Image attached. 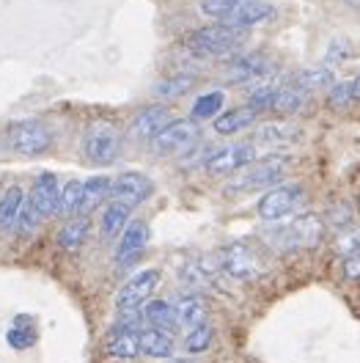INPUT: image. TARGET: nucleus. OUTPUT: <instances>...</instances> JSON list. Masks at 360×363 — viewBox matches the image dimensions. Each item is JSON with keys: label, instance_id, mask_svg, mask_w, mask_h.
<instances>
[{"label": "nucleus", "instance_id": "7c9ffc66", "mask_svg": "<svg viewBox=\"0 0 360 363\" xmlns=\"http://www.w3.org/2000/svg\"><path fill=\"white\" fill-rule=\"evenodd\" d=\"M212 341H215V328H212L209 322H203V325L193 328V330L187 333L184 350H187L190 355H198V352H206V350L212 347Z\"/></svg>", "mask_w": 360, "mask_h": 363}, {"label": "nucleus", "instance_id": "7ed1b4c3", "mask_svg": "<svg viewBox=\"0 0 360 363\" xmlns=\"http://www.w3.org/2000/svg\"><path fill=\"white\" fill-rule=\"evenodd\" d=\"M121 152V135L111 121H96L91 124L83 138V155L94 165H111Z\"/></svg>", "mask_w": 360, "mask_h": 363}, {"label": "nucleus", "instance_id": "5701e85b", "mask_svg": "<svg viewBox=\"0 0 360 363\" xmlns=\"http://www.w3.org/2000/svg\"><path fill=\"white\" fill-rule=\"evenodd\" d=\"M174 308H176L179 325L181 328H187V330H193V328H198V325L206 322V303H203L201 295L179 297V300L174 303Z\"/></svg>", "mask_w": 360, "mask_h": 363}, {"label": "nucleus", "instance_id": "f257e3e1", "mask_svg": "<svg viewBox=\"0 0 360 363\" xmlns=\"http://www.w3.org/2000/svg\"><path fill=\"white\" fill-rule=\"evenodd\" d=\"M248 39V30L245 28H237V25H206V28H198L187 45L196 55L201 58H228L234 52H240L242 45Z\"/></svg>", "mask_w": 360, "mask_h": 363}, {"label": "nucleus", "instance_id": "cd10ccee", "mask_svg": "<svg viewBox=\"0 0 360 363\" xmlns=\"http://www.w3.org/2000/svg\"><path fill=\"white\" fill-rule=\"evenodd\" d=\"M225 105V94L223 91H209V94H201L198 99H196V105H193V121H206V118H215V116L223 111Z\"/></svg>", "mask_w": 360, "mask_h": 363}, {"label": "nucleus", "instance_id": "c9c22d12", "mask_svg": "<svg viewBox=\"0 0 360 363\" xmlns=\"http://www.w3.org/2000/svg\"><path fill=\"white\" fill-rule=\"evenodd\" d=\"M355 102V96H352V86H349V80L347 83H336L330 94H327V105L330 108H347V105H352Z\"/></svg>", "mask_w": 360, "mask_h": 363}, {"label": "nucleus", "instance_id": "ddd939ff", "mask_svg": "<svg viewBox=\"0 0 360 363\" xmlns=\"http://www.w3.org/2000/svg\"><path fill=\"white\" fill-rule=\"evenodd\" d=\"M149 237H152L149 226H146L143 220H133L130 226L124 228V234L118 237V245H116V264H118V267H130L133 262H137V256L149 245Z\"/></svg>", "mask_w": 360, "mask_h": 363}, {"label": "nucleus", "instance_id": "9b49d317", "mask_svg": "<svg viewBox=\"0 0 360 363\" xmlns=\"http://www.w3.org/2000/svg\"><path fill=\"white\" fill-rule=\"evenodd\" d=\"M198 140V127L193 121H171L154 140L152 149L157 155H174V152H187Z\"/></svg>", "mask_w": 360, "mask_h": 363}, {"label": "nucleus", "instance_id": "e433bc0d", "mask_svg": "<svg viewBox=\"0 0 360 363\" xmlns=\"http://www.w3.org/2000/svg\"><path fill=\"white\" fill-rule=\"evenodd\" d=\"M336 248L341 250L347 259H349V256H355V253H360V231H349V234L338 237Z\"/></svg>", "mask_w": 360, "mask_h": 363}, {"label": "nucleus", "instance_id": "2eb2a0df", "mask_svg": "<svg viewBox=\"0 0 360 363\" xmlns=\"http://www.w3.org/2000/svg\"><path fill=\"white\" fill-rule=\"evenodd\" d=\"M171 121H174V116H171V108H168V105H149V108H143V111L135 116V121H133V135L143 138V140H154Z\"/></svg>", "mask_w": 360, "mask_h": 363}, {"label": "nucleus", "instance_id": "aec40b11", "mask_svg": "<svg viewBox=\"0 0 360 363\" xmlns=\"http://www.w3.org/2000/svg\"><path fill=\"white\" fill-rule=\"evenodd\" d=\"M292 86L305 91V94H314V91H322V89H333L336 86V74H333V69L327 67L300 69V72H294Z\"/></svg>", "mask_w": 360, "mask_h": 363}, {"label": "nucleus", "instance_id": "f3484780", "mask_svg": "<svg viewBox=\"0 0 360 363\" xmlns=\"http://www.w3.org/2000/svg\"><path fill=\"white\" fill-rule=\"evenodd\" d=\"M140 314H143V322H146L149 328L162 330V333H176L181 328L179 317H176V308H174L171 303H165V300H152V303H146Z\"/></svg>", "mask_w": 360, "mask_h": 363}, {"label": "nucleus", "instance_id": "4be33fe9", "mask_svg": "<svg viewBox=\"0 0 360 363\" xmlns=\"http://www.w3.org/2000/svg\"><path fill=\"white\" fill-rule=\"evenodd\" d=\"M140 355L146 358H171L174 355V339L171 333H162V330H154V328H146L140 330Z\"/></svg>", "mask_w": 360, "mask_h": 363}, {"label": "nucleus", "instance_id": "f8f14e48", "mask_svg": "<svg viewBox=\"0 0 360 363\" xmlns=\"http://www.w3.org/2000/svg\"><path fill=\"white\" fill-rule=\"evenodd\" d=\"M220 264H223V270L228 272V275H234V278H240V281H250V278H256V275L261 272L259 256H256L253 248L245 245V242H231V245L223 250Z\"/></svg>", "mask_w": 360, "mask_h": 363}, {"label": "nucleus", "instance_id": "a211bd4d", "mask_svg": "<svg viewBox=\"0 0 360 363\" xmlns=\"http://www.w3.org/2000/svg\"><path fill=\"white\" fill-rule=\"evenodd\" d=\"M25 204H28V199H25L23 187H9V190L0 196V228H3V231H11V228L20 226Z\"/></svg>", "mask_w": 360, "mask_h": 363}, {"label": "nucleus", "instance_id": "f704fd0d", "mask_svg": "<svg viewBox=\"0 0 360 363\" xmlns=\"http://www.w3.org/2000/svg\"><path fill=\"white\" fill-rule=\"evenodd\" d=\"M278 89H281V86H275V83H261L259 89L250 94V108H253V111H264V108H272V99H275Z\"/></svg>", "mask_w": 360, "mask_h": 363}, {"label": "nucleus", "instance_id": "2f4dec72", "mask_svg": "<svg viewBox=\"0 0 360 363\" xmlns=\"http://www.w3.org/2000/svg\"><path fill=\"white\" fill-rule=\"evenodd\" d=\"M193 77L190 74H179V77H171V80H162L157 86V94L159 96H165V99H176L181 94H187V91L193 89Z\"/></svg>", "mask_w": 360, "mask_h": 363}, {"label": "nucleus", "instance_id": "f03ea898", "mask_svg": "<svg viewBox=\"0 0 360 363\" xmlns=\"http://www.w3.org/2000/svg\"><path fill=\"white\" fill-rule=\"evenodd\" d=\"M9 146L23 157H39L52 146V130L39 118H25L9 127Z\"/></svg>", "mask_w": 360, "mask_h": 363}, {"label": "nucleus", "instance_id": "bb28decb", "mask_svg": "<svg viewBox=\"0 0 360 363\" xmlns=\"http://www.w3.org/2000/svg\"><path fill=\"white\" fill-rule=\"evenodd\" d=\"M36 339H39V333H36L33 319L30 317H17L14 319V325H11V330L6 333L9 347H14V350H28V347L36 344Z\"/></svg>", "mask_w": 360, "mask_h": 363}, {"label": "nucleus", "instance_id": "c756f323", "mask_svg": "<svg viewBox=\"0 0 360 363\" xmlns=\"http://www.w3.org/2000/svg\"><path fill=\"white\" fill-rule=\"evenodd\" d=\"M83 187L86 182L80 179H69L64 187H61V199H58V215H72L80 209V201H83Z\"/></svg>", "mask_w": 360, "mask_h": 363}, {"label": "nucleus", "instance_id": "dca6fc26", "mask_svg": "<svg viewBox=\"0 0 360 363\" xmlns=\"http://www.w3.org/2000/svg\"><path fill=\"white\" fill-rule=\"evenodd\" d=\"M272 17H275V6H270L267 0H242L225 23L248 30V28H253V25L270 23Z\"/></svg>", "mask_w": 360, "mask_h": 363}, {"label": "nucleus", "instance_id": "6e6552de", "mask_svg": "<svg viewBox=\"0 0 360 363\" xmlns=\"http://www.w3.org/2000/svg\"><path fill=\"white\" fill-rule=\"evenodd\" d=\"M256 162V146L253 143H231L223 149H215L203 168L212 174V177H225V174H237L242 168H248Z\"/></svg>", "mask_w": 360, "mask_h": 363}, {"label": "nucleus", "instance_id": "473e14b6", "mask_svg": "<svg viewBox=\"0 0 360 363\" xmlns=\"http://www.w3.org/2000/svg\"><path fill=\"white\" fill-rule=\"evenodd\" d=\"M240 3L242 0H201V11L206 17H215V20H223L225 23Z\"/></svg>", "mask_w": 360, "mask_h": 363}, {"label": "nucleus", "instance_id": "1a4fd4ad", "mask_svg": "<svg viewBox=\"0 0 360 363\" xmlns=\"http://www.w3.org/2000/svg\"><path fill=\"white\" fill-rule=\"evenodd\" d=\"M152 196H154V182L149 179L146 174H140V171H124V174H118L113 179L111 199L127 204L130 209L143 204V201H149Z\"/></svg>", "mask_w": 360, "mask_h": 363}, {"label": "nucleus", "instance_id": "72a5a7b5", "mask_svg": "<svg viewBox=\"0 0 360 363\" xmlns=\"http://www.w3.org/2000/svg\"><path fill=\"white\" fill-rule=\"evenodd\" d=\"M349 55H352V45H349L347 39L336 36V39H330V45H327V52H325V64H327V67H336V64H344Z\"/></svg>", "mask_w": 360, "mask_h": 363}, {"label": "nucleus", "instance_id": "ea45409f", "mask_svg": "<svg viewBox=\"0 0 360 363\" xmlns=\"http://www.w3.org/2000/svg\"><path fill=\"white\" fill-rule=\"evenodd\" d=\"M168 363H193V361H187V358H174V361H168Z\"/></svg>", "mask_w": 360, "mask_h": 363}, {"label": "nucleus", "instance_id": "a878e982", "mask_svg": "<svg viewBox=\"0 0 360 363\" xmlns=\"http://www.w3.org/2000/svg\"><path fill=\"white\" fill-rule=\"evenodd\" d=\"M297 138H300V130L292 127V124H267V127L259 130L256 140L264 143L267 149H278V146H286V143H292Z\"/></svg>", "mask_w": 360, "mask_h": 363}, {"label": "nucleus", "instance_id": "4c0bfd02", "mask_svg": "<svg viewBox=\"0 0 360 363\" xmlns=\"http://www.w3.org/2000/svg\"><path fill=\"white\" fill-rule=\"evenodd\" d=\"M344 275H347L349 281H360V253L349 256V259L344 262Z\"/></svg>", "mask_w": 360, "mask_h": 363}, {"label": "nucleus", "instance_id": "0eeeda50", "mask_svg": "<svg viewBox=\"0 0 360 363\" xmlns=\"http://www.w3.org/2000/svg\"><path fill=\"white\" fill-rule=\"evenodd\" d=\"M303 206V187L300 184H289V187H275L270 193L261 196L259 201V218L261 220H286Z\"/></svg>", "mask_w": 360, "mask_h": 363}, {"label": "nucleus", "instance_id": "c85d7f7f", "mask_svg": "<svg viewBox=\"0 0 360 363\" xmlns=\"http://www.w3.org/2000/svg\"><path fill=\"white\" fill-rule=\"evenodd\" d=\"M305 91L294 89V86H283V89H278L275 94V99H272V111L281 116H289V113H297L303 105H305Z\"/></svg>", "mask_w": 360, "mask_h": 363}, {"label": "nucleus", "instance_id": "393cba45", "mask_svg": "<svg viewBox=\"0 0 360 363\" xmlns=\"http://www.w3.org/2000/svg\"><path fill=\"white\" fill-rule=\"evenodd\" d=\"M130 226V206L121 204V201H111L108 209L102 212V220H99V231H102V237H121L124 234V228Z\"/></svg>", "mask_w": 360, "mask_h": 363}, {"label": "nucleus", "instance_id": "4468645a", "mask_svg": "<svg viewBox=\"0 0 360 363\" xmlns=\"http://www.w3.org/2000/svg\"><path fill=\"white\" fill-rule=\"evenodd\" d=\"M270 61L261 52H250V55H240L231 61V67L225 69V77L231 83H259L270 74Z\"/></svg>", "mask_w": 360, "mask_h": 363}, {"label": "nucleus", "instance_id": "6ab92c4d", "mask_svg": "<svg viewBox=\"0 0 360 363\" xmlns=\"http://www.w3.org/2000/svg\"><path fill=\"white\" fill-rule=\"evenodd\" d=\"M111 187H113V179H108V177H89L86 187H83V201H80L77 212L83 218H89L94 209H99V206L111 199Z\"/></svg>", "mask_w": 360, "mask_h": 363}, {"label": "nucleus", "instance_id": "423d86ee", "mask_svg": "<svg viewBox=\"0 0 360 363\" xmlns=\"http://www.w3.org/2000/svg\"><path fill=\"white\" fill-rule=\"evenodd\" d=\"M159 286V272L157 270H140L135 272L121 289H118V295H116V308H118V314H127V311H140L152 295H154V289Z\"/></svg>", "mask_w": 360, "mask_h": 363}, {"label": "nucleus", "instance_id": "20e7f679", "mask_svg": "<svg viewBox=\"0 0 360 363\" xmlns=\"http://www.w3.org/2000/svg\"><path fill=\"white\" fill-rule=\"evenodd\" d=\"M267 237H270L272 245L281 250L311 248L322 237V220L316 215H303V218H294L292 223H286V226L272 228Z\"/></svg>", "mask_w": 360, "mask_h": 363}, {"label": "nucleus", "instance_id": "9d476101", "mask_svg": "<svg viewBox=\"0 0 360 363\" xmlns=\"http://www.w3.org/2000/svg\"><path fill=\"white\" fill-rule=\"evenodd\" d=\"M58 199H61V187H58V179L55 174H39L33 179V187L28 193V206L39 215V218H52L58 215Z\"/></svg>", "mask_w": 360, "mask_h": 363}, {"label": "nucleus", "instance_id": "58836bf2", "mask_svg": "<svg viewBox=\"0 0 360 363\" xmlns=\"http://www.w3.org/2000/svg\"><path fill=\"white\" fill-rule=\"evenodd\" d=\"M349 86H352V96H355V102H358V99H360V74L349 80Z\"/></svg>", "mask_w": 360, "mask_h": 363}, {"label": "nucleus", "instance_id": "412c9836", "mask_svg": "<svg viewBox=\"0 0 360 363\" xmlns=\"http://www.w3.org/2000/svg\"><path fill=\"white\" fill-rule=\"evenodd\" d=\"M256 116H259V111H253L250 105L248 108H231V111H225L215 118V133L218 135H237V133L248 130L256 121Z\"/></svg>", "mask_w": 360, "mask_h": 363}, {"label": "nucleus", "instance_id": "39448f33", "mask_svg": "<svg viewBox=\"0 0 360 363\" xmlns=\"http://www.w3.org/2000/svg\"><path fill=\"white\" fill-rule=\"evenodd\" d=\"M289 165H292V160L289 157L270 155V157L261 160V162L248 165V171H245L240 179L231 182V184L225 187V193H237V190H253V187H267V184H275V182H281L283 177H286Z\"/></svg>", "mask_w": 360, "mask_h": 363}, {"label": "nucleus", "instance_id": "b1692460", "mask_svg": "<svg viewBox=\"0 0 360 363\" xmlns=\"http://www.w3.org/2000/svg\"><path fill=\"white\" fill-rule=\"evenodd\" d=\"M89 231H91V223L89 218H77V220H69L64 226L58 228V234H55V242L61 245L64 250L69 253H77V250L86 245V240H89Z\"/></svg>", "mask_w": 360, "mask_h": 363}]
</instances>
